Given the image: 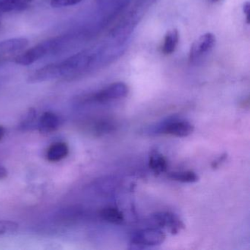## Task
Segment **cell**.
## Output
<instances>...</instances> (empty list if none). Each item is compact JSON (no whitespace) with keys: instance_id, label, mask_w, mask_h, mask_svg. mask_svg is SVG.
Returning a JSON list of instances; mask_svg holds the SVG:
<instances>
[{"instance_id":"6da1fadb","label":"cell","mask_w":250,"mask_h":250,"mask_svg":"<svg viewBox=\"0 0 250 250\" xmlns=\"http://www.w3.org/2000/svg\"><path fill=\"white\" fill-rule=\"evenodd\" d=\"M119 58V52L110 42L78 52L59 62L45 65L28 77L30 83L53 80H73L100 69Z\"/></svg>"},{"instance_id":"7a4b0ae2","label":"cell","mask_w":250,"mask_h":250,"mask_svg":"<svg viewBox=\"0 0 250 250\" xmlns=\"http://www.w3.org/2000/svg\"><path fill=\"white\" fill-rule=\"evenodd\" d=\"M157 0H136L131 7L123 13L118 22L112 27L109 38L116 40H128L146 13Z\"/></svg>"},{"instance_id":"3957f363","label":"cell","mask_w":250,"mask_h":250,"mask_svg":"<svg viewBox=\"0 0 250 250\" xmlns=\"http://www.w3.org/2000/svg\"><path fill=\"white\" fill-rule=\"evenodd\" d=\"M74 35H64L48 39L21 52L14 58L16 63L30 65L51 55H55L68 47L74 40Z\"/></svg>"},{"instance_id":"277c9868","label":"cell","mask_w":250,"mask_h":250,"mask_svg":"<svg viewBox=\"0 0 250 250\" xmlns=\"http://www.w3.org/2000/svg\"><path fill=\"white\" fill-rule=\"evenodd\" d=\"M194 129V125L191 123L172 116L151 127L149 132L156 135L168 134L176 137H186L192 134Z\"/></svg>"},{"instance_id":"5b68a950","label":"cell","mask_w":250,"mask_h":250,"mask_svg":"<svg viewBox=\"0 0 250 250\" xmlns=\"http://www.w3.org/2000/svg\"><path fill=\"white\" fill-rule=\"evenodd\" d=\"M128 92L129 88L128 85L122 82H118L109 84L96 93L89 95L85 98V101L93 103L106 104L126 97Z\"/></svg>"},{"instance_id":"8992f818","label":"cell","mask_w":250,"mask_h":250,"mask_svg":"<svg viewBox=\"0 0 250 250\" xmlns=\"http://www.w3.org/2000/svg\"><path fill=\"white\" fill-rule=\"evenodd\" d=\"M166 239L165 232L158 228H147L134 232L130 244L134 248L144 249L160 245Z\"/></svg>"},{"instance_id":"52a82bcc","label":"cell","mask_w":250,"mask_h":250,"mask_svg":"<svg viewBox=\"0 0 250 250\" xmlns=\"http://www.w3.org/2000/svg\"><path fill=\"white\" fill-rule=\"evenodd\" d=\"M215 44L216 37L213 33H207L200 36L190 48V62H196L204 58L211 52Z\"/></svg>"},{"instance_id":"ba28073f","label":"cell","mask_w":250,"mask_h":250,"mask_svg":"<svg viewBox=\"0 0 250 250\" xmlns=\"http://www.w3.org/2000/svg\"><path fill=\"white\" fill-rule=\"evenodd\" d=\"M150 222L159 228H165L172 234H177L184 229L182 221L175 213L169 211H160L150 216Z\"/></svg>"},{"instance_id":"9c48e42d","label":"cell","mask_w":250,"mask_h":250,"mask_svg":"<svg viewBox=\"0 0 250 250\" xmlns=\"http://www.w3.org/2000/svg\"><path fill=\"white\" fill-rule=\"evenodd\" d=\"M28 44L29 41L25 38H15L0 42V58L5 60L11 55L20 53L25 50Z\"/></svg>"},{"instance_id":"30bf717a","label":"cell","mask_w":250,"mask_h":250,"mask_svg":"<svg viewBox=\"0 0 250 250\" xmlns=\"http://www.w3.org/2000/svg\"><path fill=\"white\" fill-rule=\"evenodd\" d=\"M61 120L53 112H46L42 115L39 121V130L42 134H50L59 128Z\"/></svg>"},{"instance_id":"8fae6325","label":"cell","mask_w":250,"mask_h":250,"mask_svg":"<svg viewBox=\"0 0 250 250\" xmlns=\"http://www.w3.org/2000/svg\"><path fill=\"white\" fill-rule=\"evenodd\" d=\"M69 153V148L66 143H55L49 146L46 151V159L50 162H58L65 159Z\"/></svg>"},{"instance_id":"7c38bea8","label":"cell","mask_w":250,"mask_h":250,"mask_svg":"<svg viewBox=\"0 0 250 250\" xmlns=\"http://www.w3.org/2000/svg\"><path fill=\"white\" fill-rule=\"evenodd\" d=\"M179 43V33L176 29L167 32L164 39L162 50L165 55H168L175 52Z\"/></svg>"},{"instance_id":"4fadbf2b","label":"cell","mask_w":250,"mask_h":250,"mask_svg":"<svg viewBox=\"0 0 250 250\" xmlns=\"http://www.w3.org/2000/svg\"><path fill=\"white\" fill-rule=\"evenodd\" d=\"M33 1L34 0H0V14L24 9Z\"/></svg>"},{"instance_id":"5bb4252c","label":"cell","mask_w":250,"mask_h":250,"mask_svg":"<svg viewBox=\"0 0 250 250\" xmlns=\"http://www.w3.org/2000/svg\"><path fill=\"white\" fill-rule=\"evenodd\" d=\"M149 167L156 175H160L167 169V161L159 152H153L149 158Z\"/></svg>"},{"instance_id":"9a60e30c","label":"cell","mask_w":250,"mask_h":250,"mask_svg":"<svg viewBox=\"0 0 250 250\" xmlns=\"http://www.w3.org/2000/svg\"><path fill=\"white\" fill-rule=\"evenodd\" d=\"M101 218L109 223L119 225L124 220V213L120 209L114 206L104 208L100 211Z\"/></svg>"},{"instance_id":"2e32d148","label":"cell","mask_w":250,"mask_h":250,"mask_svg":"<svg viewBox=\"0 0 250 250\" xmlns=\"http://www.w3.org/2000/svg\"><path fill=\"white\" fill-rule=\"evenodd\" d=\"M168 177L172 181L181 183H195L199 179L197 174L191 170L171 172Z\"/></svg>"},{"instance_id":"e0dca14e","label":"cell","mask_w":250,"mask_h":250,"mask_svg":"<svg viewBox=\"0 0 250 250\" xmlns=\"http://www.w3.org/2000/svg\"><path fill=\"white\" fill-rule=\"evenodd\" d=\"M58 216L59 219L62 220L61 222H74L75 219H78L81 216V212L79 209L71 208L61 210Z\"/></svg>"},{"instance_id":"ac0fdd59","label":"cell","mask_w":250,"mask_h":250,"mask_svg":"<svg viewBox=\"0 0 250 250\" xmlns=\"http://www.w3.org/2000/svg\"><path fill=\"white\" fill-rule=\"evenodd\" d=\"M18 229L19 225L17 222L9 220L0 221V235L14 233Z\"/></svg>"},{"instance_id":"d6986e66","label":"cell","mask_w":250,"mask_h":250,"mask_svg":"<svg viewBox=\"0 0 250 250\" xmlns=\"http://www.w3.org/2000/svg\"><path fill=\"white\" fill-rule=\"evenodd\" d=\"M83 0H50V4L53 8H65L77 5Z\"/></svg>"},{"instance_id":"ffe728a7","label":"cell","mask_w":250,"mask_h":250,"mask_svg":"<svg viewBox=\"0 0 250 250\" xmlns=\"http://www.w3.org/2000/svg\"><path fill=\"white\" fill-rule=\"evenodd\" d=\"M36 111L33 109H30L29 112H27L25 118L21 121V128H26L30 126V125H31L34 122L35 119H36Z\"/></svg>"},{"instance_id":"44dd1931","label":"cell","mask_w":250,"mask_h":250,"mask_svg":"<svg viewBox=\"0 0 250 250\" xmlns=\"http://www.w3.org/2000/svg\"><path fill=\"white\" fill-rule=\"evenodd\" d=\"M243 13H244V16H245L246 22L247 24H250V3L249 1L244 2V5L242 7Z\"/></svg>"},{"instance_id":"7402d4cb","label":"cell","mask_w":250,"mask_h":250,"mask_svg":"<svg viewBox=\"0 0 250 250\" xmlns=\"http://www.w3.org/2000/svg\"><path fill=\"white\" fill-rule=\"evenodd\" d=\"M8 175V171L2 165H0V180L4 179Z\"/></svg>"},{"instance_id":"603a6c76","label":"cell","mask_w":250,"mask_h":250,"mask_svg":"<svg viewBox=\"0 0 250 250\" xmlns=\"http://www.w3.org/2000/svg\"><path fill=\"white\" fill-rule=\"evenodd\" d=\"M5 128L0 125V141L2 140V138H3L4 135H5Z\"/></svg>"},{"instance_id":"cb8c5ba5","label":"cell","mask_w":250,"mask_h":250,"mask_svg":"<svg viewBox=\"0 0 250 250\" xmlns=\"http://www.w3.org/2000/svg\"><path fill=\"white\" fill-rule=\"evenodd\" d=\"M5 61L4 58H0V62H2V61Z\"/></svg>"},{"instance_id":"d4e9b609","label":"cell","mask_w":250,"mask_h":250,"mask_svg":"<svg viewBox=\"0 0 250 250\" xmlns=\"http://www.w3.org/2000/svg\"><path fill=\"white\" fill-rule=\"evenodd\" d=\"M213 2H219V0H211Z\"/></svg>"},{"instance_id":"484cf974","label":"cell","mask_w":250,"mask_h":250,"mask_svg":"<svg viewBox=\"0 0 250 250\" xmlns=\"http://www.w3.org/2000/svg\"><path fill=\"white\" fill-rule=\"evenodd\" d=\"M0 26H1V22H0Z\"/></svg>"}]
</instances>
